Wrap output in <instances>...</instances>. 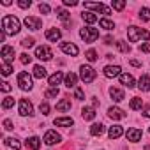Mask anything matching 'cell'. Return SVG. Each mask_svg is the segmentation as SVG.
I'll list each match as a JSON object with an SVG mask.
<instances>
[{
	"label": "cell",
	"instance_id": "cell-1",
	"mask_svg": "<svg viewBox=\"0 0 150 150\" xmlns=\"http://www.w3.org/2000/svg\"><path fill=\"white\" fill-rule=\"evenodd\" d=\"M20 28H21V23H20V20L16 16L7 14V16L2 18V32L6 35H16L20 32Z\"/></svg>",
	"mask_w": 150,
	"mask_h": 150
},
{
	"label": "cell",
	"instance_id": "cell-39",
	"mask_svg": "<svg viewBox=\"0 0 150 150\" xmlns=\"http://www.w3.org/2000/svg\"><path fill=\"white\" fill-rule=\"evenodd\" d=\"M14 106V99L13 97H6L4 101H2V108L4 110H9V108H13Z\"/></svg>",
	"mask_w": 150,
	"mask_h": 150
},
{
	"label": "cell",
	"instance_id": "cell-9",
	"mask_svg": "<svg viewBox=\"0 0 150 150\" xmlns=\"http://www.w3.org/2000/svg\"><path fill=\"white\" fill-rule=\"evenodd\" d=\"M23 23H25V27L30 28V30H39V28L42 27V21H41L39 18H35V16H27V18L23 20Z\"/></svg>",
	"mask_w": 150,
	"mask_h": 150
},
{
	"label": "cell",
	"instance_id": "cell-22",
	"mask_svg": "<svg viewBox=\"0 0 150 150\" xmlns=\"http://www.w3.org/2000/svg\"><path fill=\"white\" fill-rule=\"evenodd\" d=\"M138 87H139V90H143V92H148V90H150V76H148V74H143V76L139 78Z\"/></svg>",
	"mask_w": 150,
	"mask_h": 150
},
{
	"label": "cell",
	"instance_id": "cell-31",
	"mask_svg": "<svg viewBox=\"0 0 150 150\" xmlns=\"http://www.w3.org/2000/svg\"><path fill=\"white\" fill-rule=\"evenodd\" d=\"M99 25H101L103 28H106V30H113V28H115V23H113L111 20H108V18H101V20H99Z\"/></svg>",
	"mask_w": 150,
	"mask_h": 150
},
{
	"label": "cell",
	"instance_id": "cell-25",
	"mask_svg": "<svg viewBox=\"0 0 150 150\" xmlns=\"http://www.w3.org/2000/svg\"><path fill=\"white\" fill-rule=\"evenodd\" d=\"M110 96H111V99H113L115 103H120V101L125 99L124 90H120V88H110Z\"/></svg>",
	"mask_w": 150,
	"mask_h": 150
},
{
	"label": "cell",
	"instance_id": "cell-14",
	"mask_svg": "<svg viewBox=\"0 0 150 150\" xmlns=\"http://www.w3.org/2000/svg\"><path fill=\"white\" fill-rule=\"evenodd\" d=\"M108 117L113 118V120H122V118H125V111L120 110V108H117V106H111L108 110Z\"/></svg>",
	"mask_w": 150,
	"mask_h": 150
},
{
	"label": "cell",
	"instance_id": "cell-54",
	"mask_svg": "<svg viewBox=\"0 0 150 150\" xmlns=\"http://www.w3.org/2000/svg\"><path fill=\"white\" fill-rule=\"evenodd\" d=\"M131 64H132V65H134V67H139V65H141V64H139V62H138V60H131Z\"/></svg>",
	"mask_w": 150,
	"mask_h": 150
},
{
	"label": "cell",
	"instance_id": "cell-41",
	"mask_svg": "<svg viewBox=\"0 0 150 150\" xmlns=\"http://www.w3.org/2000/svg\"><path fill=\"white\" fill-rule=\"evenodd\" d=\"M74 97H76L78 101H83V99H85V94H83V90L76 87V88H74Z\"/></svg>",
	"mask_w": 150,
	"mask_h": 150
},
{
	"label": "cell",
	"instance_id": "cell-15",
	"mask_svg": "<svg viewBox=\"0 0 150 150\" xmlns=\"http://www.w3.org/2000/svg\"><path fill=\"white\" fill-rule=\"evenodd\" d=\"M2 58H4V62L11 64V60H14V48L13 46H2Z\"/></svg>",
	"mask_w": 150,
	"mask_h": 150
},
{
	"label": "cell",
	"instance_id": "cell-3",
	"mask_svg": "<svg viewBox=\"0 0 150 150\" xmlns=\"http://www.w3.org/2000/svg\"><path fill=\"white\" fill-rule=\"evenodd\" d=\"M96 76H97V72H96L94 67H90V65H81L80 67V78H81V81L92 83L96 80Z\"/></svg>",
	"mask_w": 150,
	"mask_h": 150
},
{
	"label": "cell",
	"instance_id": "cell-52",
	"mask_svg": "<svg viewBox=\"0 0 150 150\" xmlns=\"http://www.w3.org/2000/svg\"><path fill=\"white\" fill-rule=\"evenodd\" d=\"M111 42H113L111 35H106V37H104V44H111Z\"/></svg>",
	"mask_w": 150,
	"mask_h": 150
},
{
	"label": "cell",
	"instance_id": "cell-38",
	"mask_svg": "<svg viewBox=\"0 0 150 150\" xmlns=\"http://www.w3.org/2000/svg\"><path fill=\"white\" fill-rule=\"evenodd\" d=\"M85 57H87L88 62H96V60H97V51H96V50H88V51L85 53Z\"/></svg>",
	"mask_w": 150,
	"mask_h": 150
},
{
	"label": "cell",
	"instance_id": "cell-26",
	"mask_svg": "<svg viewBox=\"0 0 150 150\" xmlns=\"http://www.w3.org/2000/svg\"><path fill=\"white\" fill-rule=\"evenodd\" d=\"M27 146H28L30 150H39V148H41V138L30 136V138L27 139Z\"/></svg>",
	"mask_w": 150,
	"mask_h": 150
},
{
	"label": "cell",
	"instance_id": "cell-34",
	"mask_svg": "<svg viewBox=\"0 0 150 150\" xmlns=\"http://www.w3.org/2000/svg\"><path fill=\"white\" fill-rule=\"evenodd\" d=\"M139 18L143 21H150V9L148 7H141L139 9Z\"/></svg>",
	"mask_w": 150,
	"mask_h": 150
},
{
	"label": "cell",
	"instance_id": "cell-55",
	"mask_svg": "<svg viewBox=\"0 0 150 150\" xmlns=\"http://www.w3.org/2000/svg\"><path fill=\"white\" fill-rule=\"evenodd\" d=\"M148 131H150V129H148Z\"/></svg>",
	"mask_w": 150,
	"mask_h": 150
},
{
	"label": "cell",
	"instance_id": "cell-8",
	"mask_svg": "<svg viewBox=\"0 0 150 150\" xmlns=\"http://www.w3.org/2000/svg\"><path fill=\"white\" fill-rule=\"evenodd\" d=\"M42 141L46 143V145H57V143H60L62 141V136L57 132V131H46V134H44V138H42Z\"/></svg>",
	"mask_w": 150,
	"mask_h": 150
},
{
	"label": "cell",
	"instance_id": "cell-48",
	"mask_svg": "<svg viewBox=\"0 0 150 150\" xmlns=\"http://www.w3.org/2000/svg\"><path fill=\"white\" fill-rule=\"evenodd\" d=\"M139 51H143V53H150V42L141 44V46H139Z\"/></svg>",
	"mask_w": 150,
	"mask_h": 150
},
{
	"label": "cell",
	"instance_id": "cell-37",
	"mask_svg": "<svg viewBox=\"0 0 150 150\" xmlns=\"http://www.w3.org/2000/svg\"><path fill=\"white\" fill-rule=\"evenodd\" d=\"M111 7L117 9V11H122V9L125 7V2H124V0H113V2H111Z\"/></svg>",
	"mask_w": 150,
	"mask_h": 150
},
{
	"label": "cell",
	"instance_id": "cell-43",
	"mask_svg": "<svg viewBox=\"0 0 150 150\" xmlns=\"http://www.w3.org/2000/svg\"><path fill=\"white\" fill-rule=\"evenodd\" d=\"M39 111H41L42 115H48V113H50V104H48V103H41Z\"/></svg>",
	"mask_w": 150,
	"mask_h": 150
},
{
	"label": "cell",
	"instance_id": "cell-45",
	"mask_svg": "<svg viewBox=\"0 0 150 150\" xmlns=\"http://www.w3.org/2000/svg\"><path fill=\"white\" fill-rule=\"evenodd\" d=\"M18 6H20L21 9H27V7H30V6H32V2H30V0H20Z\"/></svg>",
	"mask_w": 150,
	"mask_h": 150
},
{
	"label": "cell",
	"instance_id": "cell-13",
	"mask_svg": "<svg viewBox=\"0 0 150 150\" xmlns=\"http://www.w3.org/2000/svg\"><path fill=\"white\" fill-rule=\"evenodd\" d=\"M118 78H120V83H122L124 87H127V88H132V87H136V81H134V78H132V74L122 72Z\"/></svg>",
	"mask_w": 150,
	"mask_h": 150
},
{
	"label": "cell",
	"instance_id": "cell-46",
	"mask_svg": "<svg viewBox=\"0 0 150 150\" xmlns=\"http://www.w3.org/2000/svg\"><path fill=\"white\" fill-rule=\"evenodd\" d=\"M39 11H41L42 14H48V13H50V6H48V4H41V6H39Z\"/></svg>",
	"mask_w": 150,
	"mask_h": 150
},
{
	"label": "cell",
	"instance_id": "cell-28",
	"mask_svg": "<svg viewBox=\"0 0 150 150\" xmlns=\"http://www.w3.org/2000/svg\"><path fill=\"white\" fill-rule=\"evenodd\" d=\"M81 18H83V21L88 23V25H92V23L97 21V14H96V13H90V11H85V13L81 14Z\"/></svg>",
	"mask_w": 150,
	"mask_h": 150
},
{
	"label": "cell",
	"instance_id": "cell-27",
	"mask_svg": "<svg viewBox=\"0 0 150 150\" xmlns=\"http://www.w3.org/2000/svg\"><path fill=\"white\" fill-rule=\"evenodd\" d=\"M46 76H48V72H46V69H44L42 65H34V78L42 80V78H46Z\"/></svg>",
	"mask_w": 150,
	"mask_h": 150
},
{
	"label": "cell",
	"instance_id": "cell-32",
	"mask_svg": "<svg viewBox=\"0 0 150 150\" xmlns=\"http://www.w3.org/2000/svg\"><path fill=\"white\" fill-rule=\"evenodd\" d=\"M67 110H71V101L62 99L60 103H57V111H67Z\"/></svg>",
	"mask_w": 150,
	"mask_h": 150
},
{
	"label": "cell",
	"instance_id": "cell-6",
	"mask_svg": "<svg viewBox=\"0 0 150 150\" xmlns=\"http://www.w3.org/2000/svg\"><path fill=\"white\" fill-rule=\"evenodd\" d=\"M18 111L21 117H32L34 115V106L28 99H21L20 104H18Z\"/></svg>",
	"mask_w": 150,
	"mask_h": 150
},
{
	"label": "cell",
	"instance_id": "cell-18",
	"mask_svg": "<svg viewBox=\"0 0 150 150\" xmlns=\"http://www.w3.org/2000/svg\"><path fill=\"white\" fill-rule=\"evenodd\" d=\"M65 87L67 88H76V83H78V76H76V74H74V72H67L65 74Z\"/></svg>",
	"mask_w": 150,
	"mask_h": 150
},
{
	"label": "cell",
	"instance_id": "cell-20",
	"mask_svg": "<svg viewBox=\"0 0 150 150\" xmlns=\"http://www.w3.org/2000/svg\"><path fill=\"white\" fill-rule=\"evenodd\" d=\"M57 16L64 21V25L65 27H69L71 25V14L65 11V9H62V7H57Z\"/></svg>",
	"mask_w": 150,
	"mask_h": 150
},
{
	"label": "cell",
	"instance_id": "cell-23",
	"mask_svg": "<svg viewBox=\"0 0 150 150\" xmlns=\"http://www.w3.org/2000/svg\"><path fill=\"white\" fill-rule=\"evenodd\" d=\"M81 117H83L85 120H94V118H96V108H94V106H85V108L81 110Z\"/></svg>",
	"mask_w": 150,
	"mask_h": 150
},
{
	"label": "cell",
	"instance_id": "cell-53",
	"mask_svg": "<svg viewBox=\"0 0 150 150\" xmlns=\"http://www.w3.org/2000/svg\"><path fill=\"white\" fill-rule=\"evenodd\" d=\"M97 104H99V101H97L96 97H92V106H94V108H97Z\"/></svg>",
	"mask_w": 150,
	"mask_h": 150
},
{
	"label": "cell",
	"instance_id": "cell-12",
	"mask_svg": "<svg viewBox=\"0 0 150 150\" xmlns=\"http://www.w3.org/2000/svg\"><path fill=\"white\" fill-rule=\"evenodd\" d=\"M103 72H104L106 78H117V76H120V74H122V69L118 65H106Z\"/></svg>",
	"mask_w": 150,
	"mask_h": 150
},
{
	"label": "cell",
	"instance_id": "cell-16",
	"mask_svg": "<svg viewBox=\"0 0 150 150\" xmlns=\"http://www.w3.org/2000/svg\"><path fill=\"white\" fill-rule=\"evenodd\" d=\"M62 80H65V76H64L60 71H57L55 74H51V76L48 78V83H50V87H57V85L62 83Z\"/></svg>",
	"mask_w": 150,
	"mask_h": 150
},
{
	"label": "cell",
	"instance_id": "cell-29",
	"mask_svg": "<svg viewBox=\"0 0 150 150\" xmlns=\"http://www.w3.org/2000/svg\"><path fill=\"white\" fill-rule=\"evenodd\" d=\"M6 146L13 148V150H20L21 148V143L18 138H6Z\"/></svg>",
	"mask_w": 150,
	"mask_h": 150
},
{
	"label": "cell",
	"instance_id": "cell-7",
	"mask_svg": "<svg viewBox=\"0 0 150 150\" xmlns=\"http://www.w3.org/2000/svg\"><path fill=\"white\" fill-rule=\"evenodd\" d=\"M83 7H85V9H94V11L103 13V14H111V9H110L108 6L101 4V2H85Z\"/></svg>",
	"mask_w": 150,
	"mask_h": 150
},
{
	"label": "cell",
	"instance_id": "cell-42",
	"mask_svg": "<svg viewBox=\"0 0 150 150\" xmlns=\"http://www.w3.org/2000/svg\"><path fill=\"white\" fill-rule=\"evenodd\" d=\"M58 96V88L57 87H51L50 90H46V97H57Z\"/></svg>",
	"mask_w": 150,
	"mask_h": 150
},
{
	"label": "cell",
	"instance_id": "cell-17",
	"mask_svg": "<svg viewBox=\"0 0 150 150\" xmlns=\"http://www.w3.org/2000/svg\"><path fill=\"white\" fill-rule=\"evenodd\" d=\"M125 136H127V139H129V141H132V143H136V141H139V139H141V136H143V132H141L139 129H136V127H132V129H129V131H127V134H125Z\"/></svg>",
	"mask_w": 150,
	"mask_h": 150
},
{
	"label": "cell",
	"instance_id": "cell-36",
	"mask_svg": "<svg viewBox=\"0 0 150 150\" xmlns=\"http://www.w3.org/2000/svg\"><path fill=\"white\" fill-rule=\"evenodd\" d=\"M11 72H13V65L7 64V62H2V74L4 76H9Z\"/></svg>",
	"mask_w": 150,
	"mask_h": 150
},
{
	"label": "cell",
	"instance_id": "cell-11",
	"mask_svg": "<svg viewBox=\"0 0 150 150\" xmlns=\"http://www.w3.org/2000/svg\"><path fill=\"white\" fill-rule=\"evenodd\" d=\"M60 48H62V51H64L65 55H71V57H76V55L80 53L78 46H76V44H72V42H62Z\"/></svg>",
	"mask_w": 150,
	"mask_h": 150
},
{
	"label": "cell",
	"instance_id": "cell-50",
	"mask_svg": "<svg viewBox=\"0 0 150 150\" xmlns=\"http://www.w3.org/2000/svg\"><path fill=\"white\" fill-rule=\"evenodd\" d=\"M143 117L150 118V106H145V108H143Z\"/></svg>",
	"mask_w": 150,
	"mask_h": 150
},
{
	"label": "cell",
	"instance_id": "cell-19",
	"mask_svg": "<svg viewBox=\"0 0 150 150\" xmlns=\"http://www.w3.org/2000/svg\"><path fill=\"white\" fill-rule=\"evenodd\" d=\"M60 37H62V32H60L58 28H50V30H46V39H48V41L57 42V41H60Z\"/></svg>",
	"mask_w": 150,
	"mask_h": 150
},
{
	"label": "cell",
	"instance_id": "cell-30",
	"mask_svg": "<svg viewBox=\"0 0 150 150\" xmlns=\"http://www.w3.org/2000/svg\"><path fill=\"white\" fill-rule=\"evenodd\" d=\"M104 132V125L103 124H92L90 125V134L92 136H101Z\"/></svg>",
	"mask_w": 150,
	"mask_h": 150
},
{
	"label": "cell",
	"instance_id": "cell-24",
	"mask_svg": "<svg viewBox=\"0 0 150 150\" xmlns=\"http://www.w3.org/2000/svg\"><path fill=\"white\" fill-rule=\"evenodd\" d=\"M53 124L58 125V127H71V125L74 124V120H72L71 117H60V118H55Z\"/></svg>",
	"mask_w": 150,
	"mask_h": 150
},
{
	"label": "cell",
	"instance_id": "cell-2",
	"mask_svg": "<svg viewBox=\"0 0 150 150\" xmlns=\"http://www.w3.org/2000/svg\"><path fill=\"white\" fill-rule=\"evenodd\" d=\"M127 37H129L131 42H138L139 39L148 41V39H150V34H148V30H145V28H139V27L131 25V27L127 28Z\"/></svg>",
	"mask_w": 150,
	"mask_h": 150
},
{
	"label": "cell",
	"instance_id": "cell-49",
	"mask_svg": "<svg viewBox=\"0 0 150 150\" xmlns=\"http://www.w3.org/2000/svg\"><path fill=\"white\" fill-rule=\"evenodd\" d=\"M64 6H67V7H74V6H78V2H76V0H64Z\"/></svg>",
	"mask_w": 150,
	"mask_h": 150
},
{
	"label": "cell",
	"instance_id": "cell-33",
	"mask_svg": "<svg viewBox=\"0 0 150 150\" xmlns=\"http://www.w3.org/2000/svg\"><path fill=\"white\" fill-rule=\"evenodd\" d=\"M129 106H131V110H141V106H143V101H141L139 97H132Z\"/></svg>",
	"mask_w": 150,
	"mask_h": 150
},
{
	"label": "cell",
	"instance_id": "cell-47",
	"mask_svg": "<svg viewBox=\"0 0 150 150\" xmlns=\"http://www.w3.org/2000/svg\"><path fill=\"white\" fill-rule=\"evenodd\" d=\"M4 129H6V131H11V129H14V127H13V122H11L9 118H6V120H4Z\"/></svg>",
	"mask_w": 150,
	"mask_h": 150
},
{
	"label": "cell",
	"instance_id": "cell-44",
	"mask_svg": "<svg viewBox=\"0 0 150 150\" xmlns=\"http://www.w3.org/2000/svg\"><path fill=\"white\" fill-rule=\"evenodd\" d=\"M21 44H23L25 48H32V46H34V39H32V37H25V39L21 41Z\"/></svg>",
	"mask_w": 150,
	"mask_h": 150
},
{
	"label": "cell",
	"instance_id": "cell-21",
	"mask_svg": "<svg viewBox=\"0 0 150 150\" xmlns=\"http://www.w3.org/2000/svg\"><path fill=\"white\" fill-rule=\"evenodd\" d=\"M122 134H124V127H122V125H113V127H110V131H108L110 139H117V138H120Z\"/></svg>",
	"mask_w": 150,
	"mask_h": 150
},
{
	"label": "cell",
	"instance_id": "cell-5",
	"mask_svg": "<svg viewBox=\"0 0 150 150\" xmlns=\"http://www.w3.org/2000/svg\"><path fill=\"white\" fill-rule=\"evenodd\" d=\"M18 85L21 90H32L34 83H32V76L28 72H20L18 74Z\"/></svg>",
	"mask_w": 150,
	"mask_h": 150
},
{
	"label": "cell",
	"instance_id": "cell-4",
	"mask_svg": "<svg viewBox=\"0 0 150 150\" xmlns=\"http://www.w3.org/2000/svg\"><path fill=\"white\" fill-rule=\"evenodd\" d=\"M80 37L85 41V42H94L99 39V30L97 28H92V27H85L80 30Z\"/></svg>",
	"mask_w": 150,
	"mask_h": 150
},
{
	"label": "cell",
	"instance_id": "cell-51",
	"mask_svg": "<svg viewBox=\"0 0 150 150\" xmlns=\"http://www.w3.org/2000/svg\"><path fill=\"white\" fill-rule=\"evenodd\" d=\"M2 90H4V92H9V90H11V85H9L7 81H4V83H2Z\"/></svg>",
	"mask_w": 150,
	"mask_h": 150
},
{
	"label": "cell",
	"instance_id": "cell-35",
	"mask_svg": "<svg viewBox=\"0 0 150 150\" xmlns=\"http://www.w3.org/2000/svg\"><path fill=\"white\" fill-rule=\"evenodd\" d=\"M117 48H118L122 53H129V51H131V46H129L125 41H118V42H117Z\"/></svg>",
	"mask_w": 150,
	"mask_h": 150
},
{
	"label": "cell",
	"instance_id": "cell-10",
	"mask_svg": "<svg viewBox=\"0 0 150 150\" xmlns=\"http://www.w3.org/2000/svg\"><path fill=\"white\" fill-rule=\"evenodd\" d=\"M35 57H37L39 60H51L53 53H51V50H50L48 46H37V48H35Z\"/></svg>",
	"mask_w": 150,
	"mask_h": 150
},
{
	"label": "cell",
	"instance_id": "cell-40",
	"mask_svg": "<svg viewBox=\"0 0 150 150\" xmlns=\"http://www.w3.org/2000/svg\"><path fill=\"white\" fill-rule=\"evenodd\" d=\"M20 62L27 65V64H30V62H32V57H30L28 53H21V55H20Z\"/></svg>",
	"mask_w": 150,
	"mask_h": 150
}]
</instances>
